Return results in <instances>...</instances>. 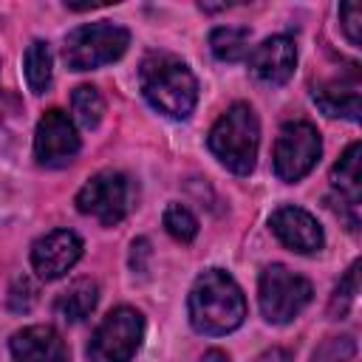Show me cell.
<instances>
[{"mask_svg":"<svg viewBox=\"0 0 362 362\" xmlns=\"http://www.w3.org/2000/svg\"><path fill=\"white\" fill-rule=\"evenodd\" d=\"M189 325L198 334L221 337L243 325L246 320V297L238 280L223 269H206L195 277L187 297Z\"/></svg>","mask_w":362,"mask_h":362,"instance_id":"1","label":"cell"},{"mask_svg":"<svg viewBox=\"0 0 362 362\" xmlns=\"http://www.w3.org/2000/svg\"><path fill=\"white\" fill-rule=\"evenodd\" d=\"M144 99L170 119H187L198 102V79L189 65L167 51H150L139 65Z\"/></svg>","mask_w":362,"mask_h":362,"instance_id":"2","label":"cell"},{"mask_svg":"<svg viewBox=\"0 0 362 362\" xmlns=\"http://www.w3.org/2000/svg\"><path fill=\"white\" fill-rule=\"evenodd\" d=\"M209 153L235 175H249L257 164V147H260V122L252 105L235 102L221 119L212 124L206 136Z\"/></svg>","mask_w":362,"mask_h":362,"instance_id":"3","label":"cell"},{"mask_svg":"<svg viewBox=\"0 0 362 362\" xmlns=\"http://www.w3.org/2000/svg\"><path fill=\"white\" fill-rule=\"evenodd\" d=\"M130 45V31L110 20L88 23L68 31L62 45V59L71 71H93L116 62Z\"/></svg>","mask_w":362,"mask_h":362,"instance_id":"4","label":"cell"},{"mask_svg":"<svg viewBox=\"0 0 362 362\" xmlns=\"http://www.w3.org/2000/svg\"><path fill=\"white\" fill-rule=\"evenodd\" d=\"M314 297L311 283L291 272L283 263H272L260 272L257 280V303H260V314L266 322L272 325H286L291 322Z\"/></svg>","mask_w":362,"mask_h":362,"instance_id":"5","label":"cell"},{"mask_svg":"<svg viewBox=\"0 0 362 362\" xmlns=\"http://www.w3.org/2000/svg\"><path fill=\"white\" fill-rule=\"evenodd\" d=\"M144 337V317L130 305L107 311L88 342L90 362H130Z\"/></svg>","mask_w":362,"mask_h":362,"instance_id":"6","label":"cell"},{"mask_svg":"<svg viewBox=\"0 0 362 362\" xmlns=\"http://www.w3.org/2000/svg\"><path fill=\"white\" fill-rule=\"evenodd\" d=\"M320 153H322V139L311 122H286L274 139V153H272L274 175L286 184H294L314 170Z\"/></svg>","mask_w":362,"mask_h":362,"instance_id":"7","label":"cell"},{"mask_svg":"<svg viewBox=\"0 0 362 362\" xmlns=\"http://www.w3.org/2000/svg\"><path fill=\"white\" fill-rule=\"evenodd\" d=\"M74 201L82 215L96 218L102 226H116L130 209V181L124 173L102 170L82 184Z\"/></svg>","mask_w":362,"mask_h":362,"instance_id":"8","label":"cell"},{"mask_svg":"<svg viewBox=\"0 0 362 362\" xmlns=\"http://www.w3.org/2000/svg\"><path fill=\"white\" fill-rule=\"evenodd\" d=\"M79 147H82V141H79L74 119L59 107L45 110L42 119L37 122V130H34V158H37V164L65 167L76 158Z\"/></svg>","mask_w":362,"mask_h":362,"instance_id":"9","label":"cell"},{"mask_svg":"<svg viewBox=\"0 0 362 362\" xmlns=\"http://www.w3.org/2000/svg\"><path fill=\"white\" fill-rule=\"evenodd\" d=\"M331 209L348 223L351 232L359 229V201H362V144L354 141L339 156L331 170Z\"/></svg>","mask_w":362,"mask_h":362,"instance_id":"10","label":"cell"},{"mask_svg":"<svg viewBox=\"0 0 362 362\" xmlns=\"http://www.w3.org/2000/svg\"><path fill=\"white\" fill-rule=\"evenodd\" d=\"M269 229L274 232V238L283 246H288L297 255H314L325 243V235H322V226L317 223V218L294 204L277 206L269 215Z\"/></svg>","mask_w":362,"mask_h":362,"instance_id":"11","label":"cell"},{"mask_svg":"<svg viewBox=\"0 0 362 362\" xmlns=\"http://www.w3.org/2000/svg\"><path fill=\"white\" fill-rule=\"evenodd\" d=\"M82 257V238L74 229H54L34 240L31 266L42 280H59Z\"/></svg>","mask_w":362,"mask_h":362,"instance_id":"12","label":"cell"},{"mask_svg":"<svg viewBox=\"0 0 362 362\" xmlns=\"http://www.w3.org/2000/svg\"><path fill=\"white\" fill-rule=\"evenodd\" d=\"M249 68L266 85H283V82H288L291 74H294V68H297V45H294V40L286 37V34L266 37L249 54Z\"/></svg>","mask_w":362,"mask_h":362,"instance_id":"13","label":"cell"},{"mask_svg":"<svg viewBox=\"0 0 362 362\" xmlns=\"http://www.w3.org/2000/svg\"><path fill=\"white\" fill-rule=\"evenodd\" d=\"M14 362H71L65 339L54 325H25L8 339Z\"/></svg>","mask_w":362,"mask_h":362,"instance_id":"14","label":"cell"},{"mask_svg":"<svg viewBox=\"0 0 362 362\" xmlns=\"http://www.w3.org/2000/svg\"><path fill=\"white\" fill-rule=\"evenodd\" d=\"M314 105L325 116H342L348 122H359V82L351 79H331L314 88Z\"/></svg>","mask_w":362,"mask_h":362,"instance_id":"15","label":"cell"},{"mask_svg":"<svg viewBox=\"0 0 362 362\" xmlns=\"http://www.w3.org/2000/svg\"><path fill=\"white\" fill-rule=\"evenodd\" d=\"M99 303V286L90 277H76L74 283H68V288L59 291L54 308L62 320L68 322H82Z\"/></svg>","mask_w":362,"mask_h":362,"instance_id":"16","label":"cell"},{"mask_svg":"<svg viewBox=\"0 0 362 362\" xmlns=\"http://www.w3.org/2000/svg\"><path fill=\"white\" fill-rule=\"evenodd\" d=\"M25 82L34 93H45L51 88L54 79V54L51 45L45 40H31V45L25 48Z\"/></svg>","mask_w":362,"mask_h":362,"instance_id":"17","label":"cell"},{"mask_svg":"<svg viewBox=\"0 0 362 362\" xmlns=\"http://www.w3.org/2000/svg\"><path fill=\"white\" fill-rule=\"evenodd\" d=\"M249 48V28L240 25H218L209 31V51L221 62H238Z\"/></svg>","mask_w":362,"mask_h":362,"instance_id":"18","label":"cell"},{"mask_svg":"<svg viewBox=\"0 0 362 362\" xmlns=\"http://www.w3.org/2000/svg\"><path fill=\"white\" fill-rule=\"evenodd\" d=\"M71 107H74V116L82 127L93 130L99 122H102V113H105V99L99 93L96 85H79L74 88L71 93Z\"/></svg>","mask_w":362,"mask_h":362,"instance_id":"19","label":"cell"},{"mask_svg":"<svg viewBox=\"0 0 362 362\" xmlns=\"http://www.w3.org/2000/svg\"><path fill=\"white\" fill-rule=\"evenodd\" d=\"M356 291H359V260H354L348 266V272L342 274V280L337 283V288H334V294L328 300V317L331 320H342L351 311V305L356 300Z\"/></svg>","mask_w":362,"mask_h":362,"instance_id":"20","label":"cell"},{"mask_svg":"<svg viewBox=\"0 0 362 362\" xmlns=\"http://www.w3.org/2000/svg\"><path fill=\"white\" fill-rule=\"evenodd\" d=\"M161 223H164V229H167L175 240H181V243H192L195 235H198V218H195L184 204H178V201L167 204V209H164V215H161Z\"/></svg>","mask_w":362,"mask_h":362,"instance_id":"21","label":"cell"},{"mask_svg":"<svg viewBox=\"0 0 362 362\" xmlns=\"http://www.w3.org/2000/svg\"><path fill=\"white\" fill-rule=\"evenodd\" d=\"M356 354V342L354 337L342 334V337H328L317 351H314V362H351Z\"/></svg>","mask_w":362,"mask_h":362,"instance_id":"22","label":"cell"},{"mask_svg":"<svg viewBox=\"0 0 362 362\" xmlns=\"http://www.w3.org/2000/svg\"><path fill=\"white\" fill-rule=\"evenodd\" d=\"M34 303H37V286L31 283V277L20 274V277L11 283V288H8V308L25 314V311H31Z\"/></svg>","mask_w":362,"mask_h":362,"instance_id":"23","label":"cell"},{"mask_svg":"<svg viewBox=\"0 0 362 362\" xmlns=\"http://www.w3.org/2000/svg\"><path fill=\"white\" fill-rule=\"evenodd\" d=\"M339 23H342V31H345L348 42L359 45L362 42V8H359V3H354V0L342 3L339 6Z\"/></svg>","mask_w":362,"mask_h":362,"instance_id":"24","label":"cell"},{"mask_svg":"<svg viewBox=\"0 0 362 362\" xmlns=\"http://www.w3.org/2000/svg\"><path fill=\"white\" fill-rule=\"evenodd\" d=\"M147 257H150V240L147 238H136L133 246H130V266H133V272L144 274L147 272Z\"/></svg>","mask_w":362,"mask_h":362,"instance_id":"25","label":"cell"},{"mask_svg":"<svg viewBox=\"0 0 362 362\" xmlns=\"http://www.w3.org/2000/svg\"><path fill=\"white\" fill-rule=\"evenodd\" d=\"M255 362H291V354H288L286 348H269V351H263Z\"/></svg>","mask_w":362,"mask_h":362,"instance_id":"26","label":"cell"},{"mask_svg":"<svg viewBox=\"0 0 362 362\" xmlns=\"http://www.w3.org/2000/svg\"><path fill=\"white\" fill-rule=\"evenodd\" d=\"M201 362H229V354L221 351V348H209V351L201 356Z\"/></svg>","mask_w":362,"mask_h":362,"instance_id":"27","label":"cell"}]
</instances>
